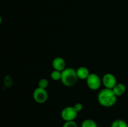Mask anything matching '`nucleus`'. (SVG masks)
<instances>
[{
	"label": "nucleus",
	"instance_id": "9b49d317",
	"mask_svg": "<svg viewBox=\"0 0 128 127\" xmlns=\"http://www.w3.org/2000/svg\"><path fill=\"white\" fill-rule=\"evenodd\" d=\"M81 127H98L97 124L91 119L84 120L81 123Z\"/></svg>",
	"mask_w": 128,
	"mask_h": 127
},
{
	"label": "nucleus",
	"instance_id": "9d476101",
	"mask_svg": "<svg viewBox=\"0 0 128 127\" xmlns=\"http://www.w3.org/2000/svg\"><path fill=\"white\" fill-rule=\"evenodd\" d=\"M111 127H128V125L123 120L118 119L112 122Z\"/></svg>",
	"mask_w": 128,
	"mask_h": 127
},
{
	"label": "nucleus",
	"instance_id": "ddd939ff",
	"mask_svg": "<svg viewBox=\"0 0 128 127\" xmlns=\"http://www.w3.org/2000/svg\"><path fill=\"white\" fill-rule=\"evenodd\" d=\"M48 80L47 79H46V78H41L38 82V87H40V88L46 89L48 87Z\"/></svg>",
	"mask_w": 128,
	"mask_h": 127
},
{
	"label": "nucleus",
	"instance_id": "20e7f679",
	"mask_svg": "<svg viewBox=\"0 0 128 127\" xmlns=\"http://www.w3.org/2000/svg\"><path fill=\"white\" fill-rule=\"evenodd\" d=\"M32 98L38 103H44L48 98V93L46 89L37 87L32 93Z\"/></svg>",
	"mask_w": 128,
	"mask_h": 127
},
{
	"label": "nucleus",
	"instance_id": "1a4fd4ad",
	"mask_svg": "<svg viewBox=\"0 0 128 127\" xmlns=\"http://www.w3.org/2000/svg\"><path fill=\"white\" fill-rule=\"evenodd\" d=\"M126 86L123 83H117L112 90L114 93V94L117 97H118V96H121L124 94L125 92H126Z\"/></svg>",
	"mask_w": 128,
	"mask_h": 127
},
{
	"label": "nucleus",
	"instance_id": "f8f14e48",
	"mask_svg": "<svg viewBox=\"0 0 128 127\" xmlns=\"http://www.w3.org/2000/svg\"><path fill=\"white\" fill-rule=\"evenodd\" d=\"M51 79L54 81L61 80V72L58 70H54L51 73Z\"/></svg>",
	"mask_w": 128,
	"mask_h": 127
},
{
	"label": "nucleus",
	"instance_id": "f3484780",
	"mask_svg": "<svg viewBox=\"0 0 128 127\" xmlns=\"http://www.w3.org/2000/svg\"><path fill=\"white\" fill-rule=\"evenodd\" d=\"M2 17H1V16H0V25H1V23H2Z\"/></svg>",
	"mask_w": 128,
	"mask_h": 127
},
{
	"label": "nucleus",
	"instance_id": "f257e3e1",
	"mask_svg": "<svg viewBox=\"0 0 128 127\" xmlns=\"http://www.w3.org/2000/svg\"><path fill=\"white\" fill-rule=\"evenodd\" d=\"M98 101L104 107H111L116 104L117 96L112 89L104 88L101 90L98 95Z\"/></svg>",
	"mask_w": 128,
	"mask_h": 127
},
{
	"label": "nucleus",
	"instance_id": "0eeeda50",
	"mask_svg": "<svg viewBox=\"0 0 128 127\" xmlns=\"http://www.w3.org/2000/svg\"><path fill=\"white\" fill-rule=\"evenodd\" d=\"M52 66L54 70L62 72L66 68V62L62 57H55L52 62Z\"/></svg>",
	"mask_w": 128,
	"mask_h": 127
},
{
	"label": "nucleus",
	"instance_id": "2eb2a0df",
	"mask_svg": "<svg viewBox=\"0 0 128 127\" xmlns=\"http://www.w3.org/2000/svg\"><path fill=\"white\" fill-rule=\"evenodd\" d=\"M62 127H78V125L76 122L74 121H68L65 122Z\"/></svg>",
	"mask_w": 128,
	"mask_h": 127
},
{
	"label": "nucleus",
	"instance_id": "6e6552de",
	"mask_svg": "<svg viewBox=\"0 0 128 127\" xmlns=\"http://www.w3.org/2000/svg\"><path fill=\"white\" fill-rule=\"evenodd\" d=\"M76 70V73L79 79L81 80H86V78L90 75V72L88 68L86 67H80L78 68Z\"/></svg>",
	"mask_w": 128,
	"mask_h": 127
},
{
	"label": "nucleus",
	"instance_id": "423d86ee",
	"mask_svg": "<svg viewBox=\"0 0 128 127\" xmlns=\"http://www.w3.org/2000/svg\"><path fill=\"white\" fill-rule=\"evenodd\" d=\"M101 80L102 85L104 86L105 88L110 89H112L117 83L116 77L111 73H107L104 75Z\"/></svg>",
	"mask_w": 128,
	"mask_h": 127
},
{
	"label": "nucleus",
	"instance_id": "39448f33",
	"mask_svg": "<svg viewBox=\"0 0 128 127\" xmlns=\"http://www.w3.org/2000/svg\"><path fill=\"white\" fill-rule=\"evenodd\" d=\"M78 116V112L74 107H66L62 110L61 112V118L65 122L74 121Z\"/></svg>",
	"mask_w": 128,
	"mask_h": 127
},
{
	"label": "nucleus",
	"instance_id": "4468645a",
	"mask_svg": "<svg viewBox=\"0 0 128 127\" xmlns=\"http://www.w3.org/2000/svg\"><path fill=\"white\" fill-rule=\"evenodd\" d=\"M4 83L5 87H10L12 84V78L10 75H6L4 79Z\"/></svg>",
	"mask_w": 128,
	"mask_h": 127
},
{
	"label": "nucleus",
	"instance_id": "dca6fc26",
	"mask_svg": "<svg viewBox=\"0 0 128 127\" xmlns=\"http://www.w3.org/2000/svg\"><path fill=\"white\" fill-rule=\"evenodd\" d=\"M73 107L78 113L80 112H81V111L82 110V108H83V105H82L81 103H76V104H75Z\"/></svg>",
	"mask_w": 128,
	"mask_h": 127
},
{
	"label": "nucleus",
	"instance_id": "7ed1b4c3",
	"mask_svg": "<svg viewBox=\"0 0 128 127\" xmlns=\"http://www.w3.org/2000/svg\"><path fill=\"white\" fill-rule=\"evenodd\" d=\"M86 80L88 88L92 90H98L102 84V80L98 75L94 73H90Z\"/></svg>",
	"mask_w": 128,
	"mask_h": 127
},
{
	"label": "nucleus",
	"instance_id": "f03ea898",
	"mask_svg": "<svg viewBox=\"0 0 128 127\" xmlns=\"http://www.w3.org/2000/svg\"><path fill=\"white\" fill-rule=\"evenodd\" d=\"M78 77L76 70L72 67L66 68L61 72V81L64 85L66 87H71L77 82Z\"/></svg>",
	"mask_w": 128,
	"mask_h": 127
}]
</instances>
